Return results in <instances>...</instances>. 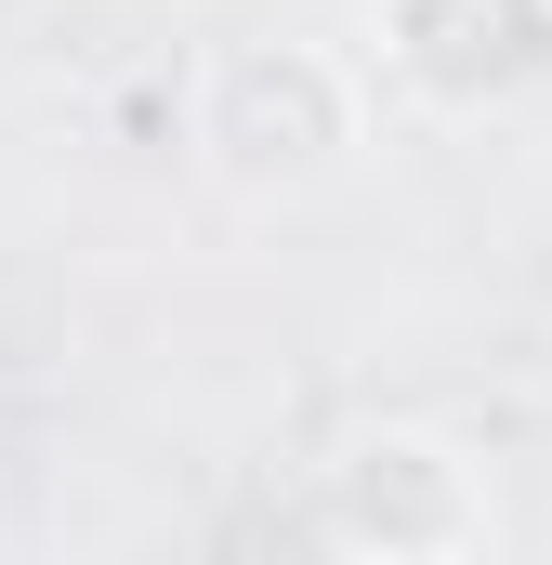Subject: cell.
Returning <instances> with one entry per match:
<instances>
[{
    "label": "cell",
    "instance_id": "1",
    "mask_svg": "<svg viewBox=\"0 0 552 565\" xmlns=\"http://www.w3.org/2000/svg\"><path fill=\"white\" fill-rule=\"evenodd\" d=\"M184 145L224 198H316L369 145V66L329 40H224L184 93Z\"/></svg>",
    "mask_w": 552,
    "mask_h": 565
},
{
    "label": "cell",
    "instance_id": "2",
    "mask_svg": "<svg viewBox=\"0 0 552 565\" xmlns=\"http://www.w3.org/2000/svg\"><path fill=\"white\" fill-rule=\"evenodd\" d=\"M500 500H487V460L447 447L421 422L355 434L329 473H316V540L329 553H382V565H447V553H487Z\"/></svg>",
    "mask_w": 552,
    "mask_h": 565
},
{
    "label": "cell",
    "instance_id": "3",
    "mask_svg": "<svg viewBox=\"0 0 552 565\" xmlns=\"http://www.w3.org/2000/svg\"><path fill=\"white\" fill-rule=\"evenodd\" d=\"M369 66L408 93L421 119H487L552 79V0H382Z\"/></svg>",
    "mask_w": 552,
    "mask_h": 565
}]
</instances>
